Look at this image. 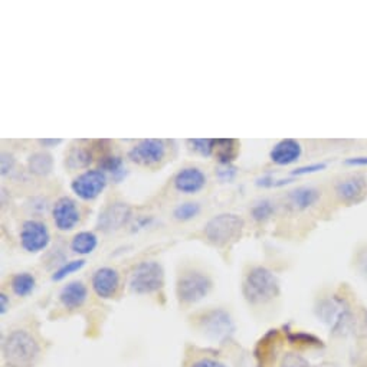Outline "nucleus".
<instances>
[{
    "label": "nucleus",
    "mask_w": 367,
    "mask_h": 367,
    "mask_svg": "<svg viewBox=\"0 0 367 367\" xmlns=\"http://www.w3.org/2000/svg\"><path fill=\"white\" fill-rule=\"evenodd\" d=\"M39 355V341L25 328L12 330L2 341V357L8 367H32Z\"/></svg>",
    "instance_id": "obj_1"
},
{
    "label": "nucleus",
    "mask_w": 367,
    "mask_h": 367,
    "mask_svg": "<svg viewBox=\"0 0 367 367\" xmlns=\"http://www.w3.org/2000/svg\"><path fill=\"white\" fill-rule=\"evenodd\" d=\"M278 276L265 267H254L245 275L242 292L250 304H265L279 295Z\"/></svg>",
    "instance_id": "obj_2"
},
{
    "label": "nucleus",
    "mask_w": 367,
    "mask_h": 367,
    "mask_svg": "<svg viewBox=\"0 0 367 367\" xmlns=\"http://www.w3.org/2000/svg\"><path fill=\"white\" fill-rule=\"evenodd\" d=\"M245 222L236 214H219L209 219L205 225L203 235L209 243L214 247L222 248L235 241L242 235Z\"/></svg>",
    "instance_id": "obj_3"
},
{
    "label": "nucleus",
    "mask_w": 367,
    "mask_h": 367,
    "mask_svg": "<svg viewBox=\"0 0 367 367\" xmlns=\"http://www.w3.org/2000/svg\"><path fill=\"white\" fill-rule=\"evenodd\" d=\"M316 314L335 335H347L353 327V314L347 303L337 297H330L319 303Z\"/></svg>",
    "instance_id": "obj_4"
},
{
    "label": "nucleus",
    "mask_w": 367,
    "mask_h": 367,
    "mask_svg": "<svg viewBox=\"0 0 367 367\" xmlns=\"http://www.w3.org/2000/svg\"><path fill=\"white\" fill-rule=\"evenodd\" d=\"M129 287L137 295H150L164 287V270L160 262L143 261L131 271Z\"/></svg>",
    "instance_id": "obj_5"
},
{
    "label": "nucleus",
    "mask_w": 367,
    "mask_h": 367,
    "mask_svg": "<svg viewBox=\"0 0 367 367\" xmlns=\"http://www.w3.org/2000/svg\"><path fill=\"white\" fill-rule=\"evenodd\" d=\"M214 288L212 278L200 271H189L179 276L176 284L178 300L185 305L198 304Z\"/></svg>",
    "instance_id": "obj_6"
},
{
    "label": "nucleus",
    "mask_w": 367,
    "mask_h": 367,
    "mask_svg": "<svg viewBox=\"0 0 367 367\" xmlns=\"http://www.w3.org/2000/svg\"><path fill=\"white\" fill-rule=\"evenodd\" d=\"M199 327L206 337L220 343L231 339L236 328L231 314L223 308H214L202 314Z\"/></svg>",
    "instance_id": "obj_7"
},
{
    "label": "nucleus",
    "mask_w": 367,
    "mask_h": 367,
    "mask_svg": "<svg viewBox=\"0 0 367 367\" xmlns=\"http://www.w3.org/2000/svg\"><path fill=\"white\" fill-rule=\"evenodd\" d=\"M109 186V176L100 169H88L79 173L71 182L73 194L84 200L93 202L102 195V191Z\"/></svg>",
    "instance_id": "obj_8"
},
{
    "label": "nucleus",
    "mask_w": 367,
    "mask_h": 367,
    "mask_svg": "<svg viewBox=\"0 0 367 367\" xmlns=\"http://www.w3.org/2000/svg\"><path fill=\"white\" fill-rule=\"evenodd\" d=\"M19 242L28 254L44 252L50 243V232L48 225L38 219H28L22 223L19 231Z\"/></svg>",
    "instance_id": "obj_9"
},
{
    "label": "nucleus",
    "mask_w": 367,
    "mask_h": 367,
    "mask_svg": "<svg viewBox=\"0 0 367 367\" xmlns=\"http://www.w3.org/2000/svg\"><path fill=\"white\" fill-rule=\"evenodd\" d=\"M166 154H167V146L164 140L146 138L134 144L129 150L127 157L138 166L151 167L162 163L164 160Z\"/></svg>",
    "instance_id": "obj_10"
},
{
    "label": "nucleus",
    "mask_w": 367,
    "mask_h": 367,
    "mask_svg": "<svg viewBox=\"0 0 367 367\" xmlns=\"http://www.w3.org/2000/svg\"><path fill=\"white\" fill-rule=\"evenodd\" d=\"M133 211L124 202H111L106 207H102L97 216V229L102 234H113L131 220Z\"/></svg>",
    "instance_id": "obj_11"
},
{
    "label": "nucleus",
    "mask_w": 367,
    "mask_h": 367,
    "mask_svg": "<svg viewBox=\"0 0 367 367\" xmlns=\"http://www.w3.org/2000/svg\"><path fill=\"white\" fill-rule=\"evenodd\" d=\"M52 220H54L55 228L61 232L74 231L81 222V209L78 203L68 196L59 198L52 205Z\"/></svg>",
    "instance_id": "obj_12"
},
{
    "label": "nucleus",
    "mask_w": 367,
    "mask_h": 367,
    "mask_svg": "<svg viewBox=\"0 0 367 367\" xmlns=\"http://www.w3.org/2000/svg\"><path fill=\"white\" fill-rule=\"evenodd\" d=\"M337 198L347 205H359L367 198V178L364 174H350L336 183Z\"/></svg>",
    "instance_id": "obj_13"
},
{
    "label": "nucleus",
    "mask_w": 367,
    "mask_h": 367,
    "mask_svg": "<svg viewBox=\"0 0 367 367\" xmlns=\"http://www.w3.org/2000/svg\"><path fill=\"white\" fill-rule=\"evenodd\" d=\"M120 272L113 267H101L93 272L91 287L101 300H111L120 290Z\"/></svg>",
    "instance_id": "obj_14"
},
{
    "label": "nucleus",
    "mask_w": 367,
    "mask_h": 367,
    "mask_svg": "<svg viewBox=\"0 0 367 367\" xmlns=\"http://www.w3.org/2000/svg\"><path fill=\"white\" fill-rule=\"evenodd\" d=\"M206 182L207 178L202 169L195 166H187L176 173V176L173 179V186L179 194L196 195L202 189H205Z\"/></svg>",
    "instance_id": "obj_15"
},
{
    "label": "nucleus",
    "mask_w": 367,
    "mask_h": 367,
    "mask_svg": "<svg viewBox=\"0 0 367 367\" xmlns=\"http://www.w3.org/2000/svg\"><path fill=\"white\" fill-rule=\"evenodd\" d=\"M303 147L294 138H284L278 142L270 151V159L276 166H290L300 160Z\"/></svg>",
    "instance_id": "obj_16"
},
{
    "label": "nucleus",
    "mask_w": 367,
    "mask_h": 367,
    "mask_svg": "<svg viewBox=\"0 0 367 367\" xmlns=\"http://www.w3.org/2000/svg\"><path fill=\"white\" fill-rule=\"evenodd\" d=\"M88 300V287L79 279L69 281L59 291V301L66 310H78Z\"/></svg>",
    "instance_id": "obj_17"
},
{
    "label": "nucleus",
    "mask_w": 367,
    "mask_h": 367,
    "mask_svg": "<svg viewBox=\"0 0 367 367\" xmlns=\"http://www.w3.org/2000/svg\"><path fill=\"white\" fill-rule=\"evenodd\" d=\"M320 190L311 186H301L288 194V203L294 211H307L320 200Z\"/></svg>",
    "instance_id": "obj_18"
},
{
    "label": "nucleus",
    "mask_w": 367,
    "mask_h": 367,
    "mask_svg": "<svg viewBox=\"0 0 367 367\" xmlns=\"http://www.w3.org/2000/svg\"><path fill=\"white\" fill-rule=\"evenodd\" d=\"M98 169L106 173L114 183H121L129 174L124 160L117 154H102L98 160Z\"/></svg>",
    "instance_id": "obj_19"
},
{
    "label": "nucleus",
    "mask_w": 367,
    "mask_h": 367,
    "mask_svg": "<svg viewBox=\"0 0 367 367\" xmlns=\"http://www.w3.org/2000/svg\"><path fill=\"white\" fill-rule=\"evenodd\" d=\"M28 171L33 176H38V178H46L49 174L54 171V157H52L50 153L48 151H37L33 153L28 157Z\"/></svg>",
    "instance_id": "obj_20"
},
{
    "label": "nucleus",
    "mask_w": 367,
    "mask_h": 367,
    "mask_svg": "<svg viewBox=\"0 0 367 367\" xmlns=\"http://www.w3.org/2000/svg\"><path fill=\"white\" fill-rule=\"evenodd\" d=\"M94 154L90 147L85 146H73L65 154V166L69 170H88L93 163Z\"/></svg>",
    "instance_id": "obj_21"
},
{
    "label": "nucleus",
    "mask_w": 367,
    "mask_h": 367,
    "mask_svg": "<svg viewBox=\"0 0 367 367\" xmlns=\"http://www.w3.org/2000/svg\"><path fill=\"white\" fill-rule=\"evenodd\" d=\"M98 247V236L91 231H81L75 234L69 242V248L77 255L86 256L93 254Z\"/></svg>",
    "instance_id": "obj_22"
},
{
    "label": "nucleus",
    "mask_w": 367,
    "mask_h": 367,
    "mask_svg": "<svg viewBox=\"0 0 367 367\" xmlns=\"http://www.w3.org/2000/svg\"><path fill=\"white\" fill-rule=\"evenodd\" d=\"M239 151V143L234 138H216L215 156L219 164H232Z\"/></svg>",
    "instance_id": "obj_23"
},
{
    "label": "nucleus",
    "mask_w": 367,
    "mask_h": 367,
    "mask_svg": "<svg viewBox=\"0 0 367 367\" xmlns=\"http://www.w3.org/2000/svg\"><path fill=\"white\" fill-rule=\"evenodd\" d=\"M10 288L16 297H28L37 288V278L30 272H17L10 279Z\"/></svg>",
    "instance_id": "obj_24"
},
{
    "label": "nucleus",
    "mask_w": 367,
    "mask_h": 367,
    "mask_svg": "<svg viewBox=\"0 0 367 367\" xmlns=\"http://www.w3.org/2000/svg\"><path fill=\"white\" fill-rule=\"evenodd\" d=\"M202 207L198 202H183L173 209V218L179 222H189L199 216Z\"/></svg>",
    "instance_id": "obj_25"
},
{
    "label": "nucleus",
    "mask_w": 367,
    "mask_h": 367,
    "mask_svg": "<svg viewBox=\"0 0 367 367\" xmlns=\"http://www.w3.org/2000/svg\"><path fill=\"white\" fill-rule=\"evenodd\" d=\"M274 214H275V205L270 199L258 200L251 207V216L258 223L267 222L268 219H271V216H274Z\"/></svg>",
    "instance_id": "obj_26"
},
{
    "label": "nucleus",
    "mask_w": 367,
    "mask_h": 367,
    "mask_svg": "<svg viewBox=\"0 0 367 367\" xmlns=\"http://www.w3.org/2000/svg\"><path fill=\"white\" fill-rule=\"evenodd\" d=\"M85 259L79 258V259H73V261H66L65 264H62L59 268H57L54 271V274H52V281L55 283H59V281H64V279L69 275H73L78 271H81L84 267H85Z\"/></svg>",
    "instance_id": "obj_27"
},
{
    "label": "nucleus",
    "mask_w": 367,
    "mask_h": 367,
    "mask_svg": "<svg viewBox=\"0 0 367 367\" xmlns=\"http://www.w3.org/2000/svg\"><path fill=\"white\" fill-rule=\"evenodd\" d=\"M187 144L191 151H195L202 157H211L216 150L215 138H190L187 140Z\"/></svg>",
    "instance_id": "obj_28"
},
{
    "label": "nucleus",
    "mask_w": 367,
    "mask_h": 367,
    "mask_svg": "<svg viewBox=\"0 0 367 367\" xmlns=\"http://www.w3.org/2000/svg\"><path fill=\"white\" fill-rule=\"evenodd\" d=\"M15 169H16L15 156L12 153L3 151L2 156H0V174H2L3 178L10 176L13 171H16Z\"/></svg>",
    "instance_id": "obj_29"
},
{
    "label": "nucleus",
    "mask_w": 367,
    "mask_h": 367,
    "mask_svg": "<svg viewBox=\"0 0 367 367\" xmlns=\"http://www.w3.org/2000/svg\"><path fill=\"white\" fill-rule=\"evenodd\" d=\"M238 174V170L234 164H219L216 169V178L220 182H232Z\"/></svg>",
    "instance_id": "obj_30"
},
{
    "label": "nucleus",
    "mask_w": 367,
    "mask_h": 367,
    "mask_svg": "<svg viewBox=\"0 0 367 367\" xmlns=\"http://www.w3.org/2000/svg\"><path fill=\"white\" fill-rule=\"evenodd\" d=\"M327 167L326 163H312V164H307V166H301V167H297L295 170L291 171V176H305V174H312V173H319L323 171Z\"/></svg>",
    "instance_id": "obj_31"
},
{
    "label": "nucleus",
    "mask_w": 367,
    "mask_h": 367,
    "mask_svg": "<svg viewBox=\"0 0 367 367\" xmlns=\"http://www.w3.org/2000/svg\"><path fill=\"white\" fill-rule=\"evenodd\" d=\"M281 367H310V363L300 355L288 353L283 357Z\"/></svg>",
    "instance_id": "obj_32"
},
{
    "label": "nucleus",
    "mask_w": 367,
    "mask_h": 367,
    "mask_svg": "<svg viewBox=\"0 0 367 367\" xmlns=\"http://www.w3.org/2000/svg\"><path fill=\"white\" fill-rule=\"evenodd\" d=\"M189 367H228L226 364H223L222 361L216 360V359H211V357H202L195 360L191 363Z\"/></svg>",
    "instance_id": "obj_33"
},
{
    "label": "nucleus",
    "mask_w": 367,
    "mask_h": 367,
    "mask_svg": "<svg viewBox=\"0 0 367 367\" xmlns=\"http://www.w3.org/2000/svg\"><path fill=\"white\" fill-rule=\"evenodd\" d=\"M28 207L30 209V212H33V214H37V209H39V215H41V214L46 212L48 202L44 198H33V199L29 200Z\"/></svg>",
    "instance_id": "obj_34"
},
{
    "label": "nucleus",
    "mask_w": 367,
    "mask_h": 367,
    "mask_svg": "<svg viewBox=\"0 0 367 367\" xmlns=\"http://www.w3.org/2000/svg\"><path fill=\"white\" fill-rule=\"evenodd\" d=\"M153 216H146V215H143V216H138L137 219H135V222H134V228H133V231L135 232V231H142V229H146V228H149V226L153 223Z\"/></svg>",
    "instance_id": "obj_35"
},
{
    "label": "nucleus",
    "mask_w": 367,
    "mask_h": 367,
    "mask_svg": "<svg viewBox=\"0 0 367 367\" xmlns=\"http://www.w3.org/2000/svg\"><path fill=\"white\" fill-rule=\"evenodd\" d=\"M276 185V179L272 176V174H265L259 179H256V186L264 187V189H272Z\"/></svg>",
    "instance_id": "obj_36"
},
{
    "label": "nucleus",
    "mask_w": 367,
    "mask_h": 367,
    "mask_svg": "<svg viewBox=\"0 0 367 367\" xmlns=\"http://www.w3.org/2000/svg\"><path fill=\"white\" fill-rule=\"evenodd\" d=\"M344 164L350 166V167H366L367 166V156L350 157V159L344 160Z\"/></svg>",
    "instance_id": "obj_37"
},
{
    "label": "nucleus",
    "mask_w": 367,
    "mask_h": 367,
    "mask_svg": "<svg viewBox=\"0 0 367 367\" xmlns=\"http://www.w3.org/2000/svg\"><path fill=\"white\" fill-rule=\"evenodd\" d=\"M357 268L367 278V248L360 251L357 255Z\"/></svg>",
    "instance_id": "obj_38"
},
{
    "label": "nucleus",
    "mask_w": 367,
    "mask_h": 367,
    "mask_svg": "<svg viewBox=\"0 0 367 367\" xmlns=\"http://www.w3.org/2000/svg\"><path fill=\"white\" fill-rule=\"evenodd\" d=\"M42 149H55L59 144H62V140L61 138H41L38 142Z\"/></svg>",
    "instance_id": "obj_39"
},
{
    "label": "nucleus",
    "mask_w": 367,
    "mask_h": 367,
    "mask_svg": "<svg viewBox=\"0 0 367 367\" xmlns=\"http://www.w3.org/2000/svg\"><path fill=\"white\" fill-rule=\"evenodd\" d=\"M9 307H10L9 295L2 292V294H0V314H2V316H5V314L9 311Z\"/></svg>",
    "instance_id": "obj_40"
}]
</instances>
